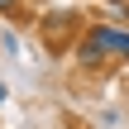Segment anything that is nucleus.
<instances>
[{
  "label": "nucleus",
  "instance_id": "nucleus-1",
  "mask_svg": "<svg viewBox=\"0 0 129 129\" xmlns=\"http://www.w3.org/2000/svg\"><path fill=\"white\" fill-rule=\"evenodd\" d=\"M86 34L105 48V57H120L129 62V29H115V24H86Z\"/></svg>",
  "mask_w": 129,
  "mask_h": 129
},
{
  "label": "nucleus",
  "instance_id": "nucleus-2",
  "mask_svg": "<svg viewBox=\"0 0 129 129\" xmlns=\"http://www.w3.org/2000/svg\"><path fill=\"white\" fill-rule=\"evenodd\" d=\"M72 29H81V14H77V10H53V14L43 19V34H48L53 43H57L62 34H72Z\"/></svg>",
  "mask_w": 129,
  "mask_h": 129
},
{
  "label": "nucleus",
  "instance_id": "nucleus-3",
  "mask_svg": "<svg viewBox=\"0 0 129 129\" xmlns=\"http://www.w3.org/2000/svg\"><path fill=\"white\" fill-rule=\"evenodd\" d=\"M110 57H105V48L91 38V34H81V43H77V67H105Z\"/></svg>",
  "mask_w": 129,
  "mask_h": 129
},
{
  "label": "nucleus",
  "instance_id": "nucleus-4",
  "mask_svg": "<svg viewBox=\"0 0 129 129\" xmlns=\"http://www.w3.org/2000/svg\"><path fill=\"white\" fill-rule=\"evenodd\" d=\"M105 5H110V10H115L120 19H124V14H129V0H105Z\"/></svg>",
  "mask_w": 129,
  "mask_h": 129
},
{
  "label": "nucleus",
  "instance_id": "nucleus-5",
  "mask_svg": "<svg viewBox=\"0 0 129 129\" xmlns=\"http://www.w3.org/2000/svg\"><path fill=\"white\" fill-rule=\"evenodd\" d=\"M5 101H10V86H5V81H0V105H5Z\"/></svg>",
  "mask_w": 129,
  "mask_h": 129
},
{
  "label": "nucleus",
  "instance_id": "nucleus-6",
  "mask_svg": "<svg viewBox=\"0 0 129 129\" xmlns=\"http://www.w3.org/2000/svg\"><path fill=\"white\" fill-rule=\"evenodd\" d=\"M14 5H19V0H0V10H14Z\"/></svg>",
  "mask_w": 129,
  "mask_h": 129
}]
</instances>
